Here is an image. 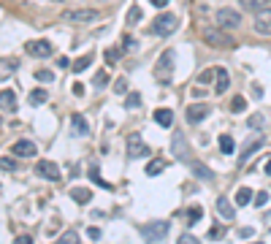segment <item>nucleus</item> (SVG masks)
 <instances>
[{
	"label": "nucleus",
	"instance_id": "2f4dec72",
	"mask_svg": "<svg viewBox=\"0 0 271 244\" xmlns=\"http://www.w3.org/2000/svg\"><path fill=\"white\" fill-rule=\"evenodd\" d=\"M0 168H6V171H16V168H19V163L14 160V157H0Z\"/></svg>",
	"mask_w": 271,
	"mask_h": 244
},
{
	"label": "nucleus",
	"instance_id": "a878e982",
	"mask_svg": "<svg viewBox=\"0 0 271 244\" xmlns=\"http://www.w3.org/2000/svg\"><path fill=\"white\" fill-rule=\"evenodd\" d=\"M46 98H49L46 90H33V92H30V103H33V106H41V103H46Z\"/></svg>",
	"mask_w": 271,
	"mask_h": 244
},
{
	"label": "nucleus",
	"instance_id": "c756f323",
	"mask_svg": "<svg viewBox=\"0 0 271 244\" xmlns=\"http://www.w3.org/2000/svg\"><path fill=\"white\" fill-rule=\"evenodd\" d=\"M247 125H250V128H252V130H257V128L263 130L266 120H263V114H252V117H250V120H247Z\"/></svg>",
	"mask_w": 271,
	"mask_h": 244
},
{
	"label": "nucleus",
	"instance_id": "ddd939ff",
	"mask_svg": "<svg viewBox=\"0 0 271 244\" xmlns=\"http://www.w3.org/2000/svg\"><path fill=\"white\" fill-rule=\"evenodd\" d=\"M0 111H16V92L0 90Z\"/></svg>",
	"mask_w": 271,
	"mask_h": 244
},
{
	"label": "nucleus",
	"instance_id": "7c9ffc66",
	"mask_svg": "<svg viewBox=\"0 0 271 244\" xmlns=\"http://www.w3.org/2000/svg\"><path fill=\"white\" fill-rule=\"evenodd\" d=\"M90 176H92V182H98V184H101V187L111 190V184H108V182H103L101 176H98V166H95V163H92V166H90Z\"/></svg>",
	"mask_w": 271,
	"mask_h": 244
},
{
	"label": "nucleus",
	"instance_id": "dca6fc26",
	"mask_svg": "<svg viewBox=\"0 0 271 244\" xmlns=\"http://www.w3.org/2000/svg\"><path fill=\"white\" fill-rule=\"evenodd\" d=\"M203 41H206L209 46H228L230 44L223 33H214V30H203Z\"/></svg>",
	"mask_w": 271,
	"mask_h": 244
},
{
	"label": "nucleus",
	"instance_id": "f257e3e1",
	"mask_svg": "<svg viewBox=\"0 0 271 244\" xmlns=\"http://www.w3.org/2000/svg\"><path fill=\"white\" fill-rule=\"evenodd\" d=\"M174 65H176V54H174V49H166V52L157 57V62H155V79L160 81V84H168L171 81V76H174Z\"/></svg>",
	"mask_w": 271,
	"mask_h": 244
},
{
	"label": "nucleus",
	"instance_id": "ea45409f",
	"mask_svg": "<svg viewBox=\"0 0 271 244\" xmlns=\"http://www.w3.org/2000/svg\"><path fill=\"white\" fill-rule=\"evenodd\" d=\"M106 74H108V71H98V76L92 79L95 87H103V84H106Z\"/></svg>",
	"mask_w": 271,
	"mask_h": 244
},
{
	"label": "nucleus",
	"instance_id": "c85d7f7f",
	"mask_svg": "<svg viewBox=\"0 0 271 244\" xmlns=\"http://www.w3.org/2000/svg\"><path fill=\"white\" fill-rule=\"evenodd\" d=\"M57 244H79V233H76V230H65Z\"/></svg>",
	"mask_w": 271,
	"mask_h": 244
},
{
	"label": "nucleus",
	"instance_id": "6e6552de",
	"mask_svg": "<svg viewBox=\"0 0 271 244\" xmlns=\"http://www.w3.org/2000/svg\"><path fill=\"white\" fill-rule=\"evenodd\" d=\"M25 52L33 54V57H49V54H52V44L44 38H33L25 44Z\"/></svg>",
	"mask_w": 271,
	"mask_h": 244
},
{
	"label": "nucleus",
	"instance_id": "f3484780",
	"mask_svg": "<svg viewBox=\"0 0 271 244\" xmlns=\"http://www.w3.org/2000/svg\"><path fill=\"white\" fill-rule=\"evenodd\" d=\"M152 117H155V122L160 128H171V125H174V111H171V108H157Z\"/></svg>",
	"mask_w": 271,
	"mask_h": 244
},
{
	"label": "nucleus",
	"instance_id": "37998d69",
	"mask_svg": "<svg viewBox=\"0 0 271 244\" xmlns=\"http://www.w3.org/2000/svg\"><path fill=\"white\" fill-rule=\"evenodd\" d=\"M223 236H225V228H220V225L209 230V239H223Z\"/></svg>",
	"mask_w": 271,
	"mask_h": 244
},
{
	"label": "nucleus",
	"instance_id": "5701e85b",
	"mask_svg": "<svg viewBox=\"0 0 271 244\" xmlns=\"http://www.w3.org/2000/svg\"><path fill=\"white\" fill-rule=\"evenodd\" d=\"M90 65H92V54L87 52V54H81L79 60L74 62V71H76V74H81V71H87Z\"/></svg>",
	"mask_w": 271,
	"mask_h": 244
},
{
	"label": "nucleus",
	"instance_id": "7ed1b4c3",
	"mask_svg": "<svg viewBox=\"0 0 271 244\" xmlns=\"http://www.w3.org/2000/svg\"><path fill=\"white\" fill-rule=\"evenodd\" d=\"M214 19H217V27H223V30H236L241 25V14L236 8H217Z\"/></svg>",
	"mask_w": 271,
	"mask_h": 244
},
{
	"label": "nucleus",
	"instance_id": "58836bf2",
	"mask_svg": "<svg viewBox=\"0 0 271 244\" xmlns=\"http://www.w3.org/2000/svg\"><path fill=\"white\" fill-rule=\"evenodd\" d=\"M214 74H217V68H209V71H203V74H201V79H198V81H201V84H206V81L214 79Z\"/></svg>",
	"mask_w": 271,
	"mask_h": 244
},
{
	"label": "nucleus",
	"instance_id": "a211bd4d",
	"mask_svg": "<svg viewBox=\"0 0 271 244\" xmlns=\"http://www.w3.org/2000/svg\"><path fill=\"white\" fill-rule=\"evenodd\" d=\"M260 147H263V138H252V141H247V144H244V149L239 152V163H247L252 152H255V149H260Z\"/></svg>",
	"mask_w": 271,
	"mask_h": 244
},
{
	"label": "nucleus",
	"instance_id": "a19ab883",
	"mask_svg": "<svg viewBox=\"0 0 271 244\" xmlns=\"http://www.w3.org/2000/svg\"><path fill=\"white\" fill-rule=\"evenodd\" d=\"M266 201H269V193H266V190H260V193L255 196V206H263Z\"/></svg>",
	"mask_w": 271,
	"mask_h": 244
},
{
	"label": "nucleus",
	"instance_id": "20e7f679",
	"mask_svg": "<svg viewBox=\"0 0 271 244\" xmlns=\"http://www.w3.org/2000/svg\"><path fill=\"white\" fill-rule=\"evenodd\" d=\"M149 155H152V149L147 147V141H144L138 133H130V136H128V157H130V160L149 157Z\"/></svg>",
	"mask_w": 271,
	"mask_h": 244
},
{
	"label": "nucleus",
	"instance_id": "603ef678",
	"mask_svg": "<svg viewBox=\"0 0 271 244\" xmlns=\"http://www.w3.org/2000/svg\"><path fill=\"white\" fill-rule=\"evenodd\" d=\"M255 244H263V242H255Z\"/></svg>",
	"mask_w": 271,
	"mask_h": 244
},
{
	"label": "nucleus",
	"instance_id": "09e8293b",
	"mask_svg": "<svg viewBox=\"0 0 271 244\" xmlns=\"http://www.w3.org/2000/svg\"><path fill=\"white\" fill-rule=\"evenodd\" d=\"M90 239H101V230H98V228H90Z\"/></svg>",
	"mask_w": 271,
	"mask_h": 244
},
{
	"label": "nucleus",
	"instance_id": "3c124183",
	"mask_svg": "<svg viewBox=\"0 0 271 244\" xmlns=\"http://www.w3.org/2000/svg\"><path fill=\"white\" fill-rule=\"evenodd\" d=\"M266 174L271 176V157H269V163H266Z\"/></svg>",
	"mask_w": 271,
	"mask_h": 244
},
{
	"label": "nucleus",
	"instance_id": "8fccbe9b",
	"mask_svg": "<svg viewBox=\"0 0 271 244\" xmlns=\"http://www.w3.org/2000/svg\"><path fill=\"white\" fill-rule=\"evenodd\" d=\"M57 62H60V68H68V65H71V60H68V57H60Z\"/></svg>",
	"mask_w": 271,
	"mask_h": 244
},
{
	"label": "nucleus",
	"instance_id": "0eeeda50",
	"mask_svg": "<svg viewBox=\"0 0 271 244\" xmlns=\"http://www.w3.org/2000/svg\"><path fill=\"white\" fill-rule=\"evenodd\" d=\"M209 114H211V106H206V103H193V106H187V111H184V117H187L190 125L203 122Z\"/></svg>",
	"mask_w": 271,
	"mask_h": 244
},
{
	"label": "nucleus",
	"instance_id": "f8f14e48",
	"mask_svg": "<svg viewBox=\"0 0 271 244\" xmlns=\"http://www.w3.org/2000/svg\"><path fill=\"white\" fill-rule=\"evenodd\" d=\"M214 209H217V214H220V217H225V220H233V217H236V209H233V203H230L225 196H220V198H217Z\"/></svg>",
	"mask_w": 271,
	"mask_h": 244
},
{
	"label": "nucleus",
	"instance_id": "2eb2a0df",
	"mask_svg": "<svg viewBox=\"0 0 271 244\" xmlns=\"http://www.w3.org/2000/svg\"><path fill=\"white\" fill-rule=\"evenodd\" d=\"M228 87H230V76H228V71H225V68H217V74H214V92H217V95H223Z\"/></svg>",
	"mask_w": 271,
	"mask_h": 244
},
{
	"label": "nucleus",
	"instance_id": "aec40b11",
	"mask_svg": "<svg viewBox=\"0 0 271 244\" xmlns=\"http://www.w3.org/2000/svg\"><path fill=\"white\" fill-rule=\"evenodd\" d=\"M171 152H174L179 160H187V144H184L182 133H176L174 136V144H171Z\"/></svg>",
	"mask_w": 271,
	"mask_h": 244
},
{
	"label": "nucleus",
	"instance_id": "39448f33",
	"mask_svg": "<svg viewBox=\"0 0 271 244\" xmlns=\"http://www.w3.org/2000/svg\"><path fill=\"white\" fill-rule=\"evenodd\" d=\"M62 19L74 22V25H87V22L98 19V11L95 8H71V11H62Z\"/></svg>",
	"mask_w": 271,
	"mask_h": 244
},
{
	"label": "nucleus",
	"instance_id": "9d476101",
	"mask_svg": "<svg viewBox=\"0 0 271 244\" xmlns=\"http://www.w3.org/2000/svg\"><path fill=\"white\" fill-rule=\"evenodd\" d=\"M255 33L271 35V8H260V14L255 16Z\"/></svg>",
	"mask_w": 271,
	"mask_h": 244
},
{
	"label": "nucleus",
	"instance_id": "473e14b6",
	"mask_svg": "<svg viewBox=\"0 0 271 244\" xmlns=\"http://www.w3.org/2000/svg\"><path fill=\"white\" fill-rule=\"evenodd\" d=\"M122 57V49L120 46H111V49H106V62H117Z\"/></svg>",
	"mask_w": 271,
	"mask_h": 244
},
{
	"label": "nucleus",
	"instance_id": "4c0bfd02",
	"mask_svg": "<svg viewBox=\"0 0 271 244\" xmlns=\"http://www.w3.org/2000/svg\"><path fill=\"white\" fill-rule=\"evenodd\" d=\"M176 244H201V242H198V239L193 236V233H182V236H179V242H176Z\"/></svg>",
	"mask_w": 271,
	"mask_h": 244
},
{
	"label": "nucleus",
	"instance_id": "49530a36",
	"mask_svg": "<svg viewBox=\"0 0 271 244\" xmlns=\"http://www.w3.org/2000/svg\"><path fill=\"white\" fill-rule=\"evenodd\" d=\"M252 233H255V230H252V228H241V230H239V236H241V239H250Z\"/></svg>",
	"mask_w": 271,
	"mask_h": 244
},
{
	"label": "nucleus",
	"instance_id": "1a4fd4ad",
	"mask_svg": "<svg viewBox=\"0 0 271 244\" xmlns=\"http://www.w3.org/2000/svg\"><path fill=\"white\" fill-rule=\"evenodd\" d=\"M35 171H38L44 179H49V182H60V168H57V163H52V160H38L35 163Z\"/></svg>",
	"mask_w": 271,
	"mask_h": 244
},
{
	"label": "nucleus",
	"instance_id": "6ab92c4d",
	"mask_svg": "<svg viewBox=\"0 0 271 244\" xmlns=\"http://www.w3.org/2000/svg\"><path fill=\"white\" fill-rule=\"evenodd\" d=\"M16 74V60L14 57H0V81Z\"/></svg>",
	"mask_w": 271,
	"mask_h": 244
},
{
	"label": "nucleus",
	"instance_id": "79ce46f5",
	"mask_svg": "<svg viewBox=\"0 0 271 244\" xmlns=\"http://www.w3.org/2000/svg\"><path fill=\"white\" fill-rule=\"evenodd\" d=\"M138 19H141V11H138V8H133V11L128 14V25H136Z\"/></svg>",
	"mask_w": 271,
	"mask_h": 244
},
{
	"label": "nucleus",
	"instance_id": "de8ad7c7",
	"mask_svg": "<svg viewBox=\"0 0 271 244\" xmlns=\"http://www.w3.org/2000/svg\"><path fill=\"white\" fill-rule=\"evenodd\" d=\"M263 225L271 230V212H266V214H263Z\"/></svg>",
	"mask_w": 271,
	"mask_h": 244
},
{
	"label": "nucleus",
	"instance_id": "c9c22d12",
	"mask_svg": "<svg viewBox=\"0 0 271 244\" xmlns=\"http://www.w3.org/2000/svg\"><path fill=\"white\" fill-rule=\"evenodd\" d=\"M35 79L44 81V84H49V81L54 79V74H52V71H35Z\"/></svg>",
	"mask_w": 271,
	"mask_h": 244
},
{
	"label": "nucleus",
	"instance_id": "bb28decb",
	"mask_svg": "<svg viewBox=\"0 0 271 244\" xmlns=\"http://www.w3.org/2000/svg\"><path fill=\"white\" fill-rule=\"evenodd\" d=\"M147 176H157V174H163L166 171V163H160V160H155V163H147Z\"/></svg>",
	"mask_w": 271,
	"mask_h": 244
},
{
	"label": "nucleus",
	"instance_id": "cd10ccee",
	"mask_svg": "<svg viewBox=\"0 0 271 244\" xmlns=\"http://www.w3.org/2000/svg\"><path fill=\"white\" fill-rule=\"evenodd\" d=\"M233 147H236V144H233V138H230V136H220V149H223V155H230V152H233Z\"/></svg>",
	"mask_w": 271,
	"mask_h": 244
},
{
	"label": "nucleus",
	"instance_id": "e433bc0d",
	"mask_svg": "<svg viewBox=\"0 0 271 244\" xmlns=\"http://www.w3.org/2000/svg\"><path fill=\"white\" fill-rule=\"evenodd\" d=\"M125 106H128V108H138V106H141V98H138L136 92H130V98L125 101Z\"/></svg>",
	"mask_w": 271,
	"mask_h": 244
},
{
	"label": "nucleus",
	"instance_id": "4468645a",
	"mask_svg": "<svg viewBox=\"0 0 271 244\" xmlns=\"http://www.w3.org/2000/svg\"><path fill=\"white\" fill-rule=\"evenodd\" d=\"M35 144L33 141H27V138H22V141L14 144V155H19V157H35Z\"/></svg>",
	"mask_w": 271,
	"mask_h": 244
},
{
	"label": "nucleus",
	"instance_id": "393cba45",
	"mask_svg": "<svg viewBox=\"0 0 271 244\" xmlns=\"http://www.w3.org/2000/svg\"><path fill=\"white\" fill-rule=\"evenodd\" d=\"M250 201H252V190L250 187H239L236 190V203L239 206H247Z\"/></svg>",
	"mask_w": 271,
	"mask_h": 244
},
{
	"label": "nucleus",
	"instance_id": "9b49d317",
	"mask_svg": "<svg viewBox=\"0 0 271 244\" xmlns=\"http://www.w3.org/2000/svg\"><path fill=\"white\" fill-rule=\"evenodd\" d=\"M190 171L196 174V179H201V182H214V171L209 168V166H203L201 160L190 163Z\"/></svg>",
	"mask_w": 271,
	"mask_h": 244
},
{
	"label": "nucleus",
	"instance_id": "423d86ee",
	"mask_svg": "<svg viewBox=\"0 0 271 244\" xmlns=\"http://www.w3.org/2000/svg\"><path fill=\"white\" fill-rule=\"evenodd\" d=\"M166 233H168V223H166V220H157V223L141 225V236L147 239V242H160Z\"/></svg>",
	"mask_w": 271,
	"mask_h": 244
},
{
	"label": "nucleus",
	"instance_id": "72a5a7b5",
	"mask_svg": "<svg viewBox=\"0 0 271 244\" xmlns=\"http://www.w3.org/2000/svg\"><path fill=\"white\" fill-rule=\"evenodd\" d=\"M201 217H203V209H201V206H193V209L187 212V220H190V223H198Z\"/></svg>",
	"mask_w": 271,
	"mask_h": 244
},
{
	"label": "nucleus",
	"instance_id": "a18cd8bd",
	"mask_svg": "<svg viewBox=\"0 0 271 244\" xmlns=\"http://www.w3.org/2000/svg\"><path fill=\"white\" fill-rule=\"evenodd\" d=\"M14 244H33V236L30 233H25V236H16V242Z\"/></svg>",
	"mask_w": 271,
	"mask_h": 244
},
{
	"label": "nucleus",
	"instance_id": "f03ea898",
	"mask_svg": "<svg viewBox=\"0 0 271 244\" xmlns=\"http://www.w3.org/2000/svg\"><path fill=\"white\" fill-rule=\"evenodd\" d=\"M176 25H179V19H176V14H160V16H155L152 19V27H149V33L157 35V38H166V35H171L176 30Z\"/></svg>",
	"mask_w": 271,
	"mask_h": 244
},
{
	"label": "nucleus",
	"instance_id": "c03bdc74",
	"mask_svg": "<svg viewBox=\"0 0 271 244\" xmlns=\"http://www.w3.org/2000/svg\"><path fill=\"white\" fill-rule=\"evenodd\" d=\"M114 90H117V92H125V90H128V81H125V79H117V84H114Z\"/></svg>",
	"mask_w": 271,
	"mask_h": 244
},
{
	"label": "nucleus",
	"instance_id": "412c9836",
	"mask_svg": "<svg viewBox=\"0 0 271 244\" xmlns=\"http://www.w3.org/2000/svg\"><path fill=\"white\" fill-rule=\"evenodd\" d=\"M71 128H74L76 136H87V133H90V125H87V120H84L81 114H74V117H71Z\"/></svg>",
	"mask_w": 271,
	"mask_h": 244
},
{
	"label": "nucleus",
	"instance_id": "b1692460",
	"mask_svg": "<svg viewBox=\"0 0 271 244\" xmlns=\"http://www.w3.org/2000/svg\"><path fill=\"white\" fill-rule=\"evenodd\" d=\"M266 3L269 0H239V6L247 8V11H260V8H266Z\"/></svg>",
	"mask_w": 271,
	"mask_h": 244
},
{
	"label": "nucleus",
	"instance_id": "4be33fe9",
	"mask_svg": "<svg viewBox=\"0 0 271 244\" xmlns=\"http://www.w3.org/2000/svg\"><path fill=\"white\" fill-rule=\"evenodd\" d=\"M71 198L79 201V203H87V201H92V193H90L87 187H74L71 190Z\"/></svg>",
	"mask_w": 271,
	"mask_h": 244
},
{
	"label": "nucleus",
	"instance_id": "f704fd0d",
	"mask_svg": "<svg viewBox=\"0 0 271 244\" xmlns=\"http://www.w3.org/2000/svg\"><path fill=\"white\" fill-rule=\"evenodd\" d=\"M230 108H233V111H244V108H247V101H244L241 95H236V98H233V103H230Z\"/></svg>",
	"mask_w": 271,
	"mask_h": 244
}]
</instances>
